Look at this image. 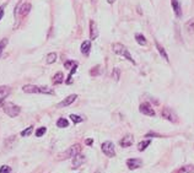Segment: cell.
I'll return each mask as SVG.
<instances>
[{
  "instance_id": "obj_1",
  "label": "cell",
  "mask_w": 194,
  "mask_h": 173,
  "mask_svg": "<svg viewBox=\"0 0 194 173\" xmlns=\"http://www.w3.org/2000/svg\"><path fill=\"white\" fill-rule=\"evenodd\" d=\"M22 91L26 92V94H43V95H52V96L55 94L54 90L48 86H36V85H25L22 87Z\"/></svg>"
},
{
  "instance_id": "obj_2",
  "label": "cell",
  "mask_w": 194,
  "mask_h": 173,
  "mask_svg": "<svg viewBox=\"0 0 194 173\" xmlns=\"http://www.w3.org/2000/svg\"><path fill=\"white\" fill-rule=\"evenodd\" d=\"M112 49H113V52L115 53V54L124 57L127 60H129L132 64H134V65H135V60L133 59L132 54L129 53V50H128V48H127L125 46H123L122 43H113V44H112Z\"/></svg>"
},
{
  "instance_id": "obj_3",
  "label": "cell",
  "mask_w": 194,
  "mask_h": 173,
  "mask_svg": "<svg viewBox=\"0 0 194 173\" xmlns=\"http://www.w3.org/2000/svg\"><path fill=\"white\" fill-rule=\"evenodd\" d=\"M80 151H81V146L79 145V144H75V145H73V146H70V148L67 150V151H64L63 154H60L59 156V158L60 160H65V158H69V157H74L75 155H77V154H80Z\"/></svg>"
},
{
  "instance_id": "obj_4",
  "label": "cell",
  "mask_w": 194,
  "mask_h": 173,
  "mask_svg": "<svg viewBox=\"0 0 194 173\" xmlns=\"http://www.w3.org/2000/svg\"><path fill=\"white\" fill-rule=\"evenodd\" d=\"M3 108H4V112H5L9 117H11V118H15V117L19 115V113L21 112V108L19 107V106H16V104H14V103H11V102L5 103Z\"/></svg>"
},
{
  "instance_id": "obj_5",
  "label": "cell",
  "mask_w": 194,
  "mask_h": 173,
  "mask_svg": "<svg viewBox=\"0 0 194 173\" xmlns=\"http://www.w3.org/2000/svg\"><path fill=\"white\" fill-rule=\"evenodd\" d=\"M101 149H102V152L105 154L107 157H114L115 156V148H114V144L112 141L103 142L102 146H101Z\"/></svg>"
},
{
  "instance_id": "obj_6",
  "label": "cell",
  "mask_w": 194,
  "mask_h": 173,
  "mask_svg": "<svg viewBox=\"0 0 194 173\" xmlns=\"http://www.w3.org/2000/svg\"><path fill=\"white\" fill-rule=\"evenodd\" d=\"M161 115L166 119V121H169V122H171V123H176V122L178 121V117H177V114L175 113V111L171 109V108H169V107H163V109H162V112H161Z\"/></svg>"
},
{
  "instance_id": "obj_7",
  "label": "cell",
  "mask_w": 194,
  "mask_h": 173,
  "mask_svg": "<svg viewBox=\"0 0 194 173\" xmlns=\"http://www.w3.org/2000/svg\"><path fill=\"white\" fill-rule=\"evenodd\" d=\"M139 111L143 113V114L149 115V117H155V114H156V113H155V111H154V108L151 107V104L148 103V102L141 103L140 107H139Z\"/></svg>"
},
{
  "instance_id": "obj_8",
  "label": "cell",
  "mask_w": 194,
  "mask_h": 173,
  "mask_svg": "<svg viewBox=\"0 0 194 173\" xmlns=\"http://www.w3.org/2000/svg\"><path fill=\"white\" fill-rule=\"evenodd\" d=\"M77 98V95H75V94H73V95H70V96H68V97H65L61 102H59L58 104H57V107L58 108H64V107H68V106H70L75 100Z\"/></svg>"
},
{
  "instance_id": "obj_9",
  "label": "cell",
  "mask_w": 194,
  "mask_h": 173,
  "mask_svg": "<svg viewBox=\"0 0 194 173\" xmlns=\"http://www.w3.org/2000/svg\"><path fill=\"white\" fill-rule=\"evenodd\" d=\"M141 165H143V161H141L140 158H129L127 160V166L129 169H136L139 167H141Z\"/></svg>"
},
{
  "instance_id": "obj_10",
  "label": "cell",
  "mask_w": 194,
  "mask_h": 173,
  "mask_svg": "<svg viewBox=\"0 0 194 173\" xmlns=\"http://www.w3.org/2000/svg\"><path fill=\"white\" fill-rule=\"evenodd\" d=\"M97 37H98L97 23L94 20H91V21H90V39H91V41H95Z\"/></svg>"
},
{
  "instance_id": "obj_11",
  "label": "cell",
  "mask_w": 194,
  "mask_h": 173,
  "mask_svg": "<svg viewBox=\"0 0 194 173\" xmlns=\"http://www.w3.org/2000/svg\"><path fill=\"white\" fill-rule=\"evenodd\" d=\"M85 161H86V157H85L84 155H81V154L75 155V156H74V158H73V168H77V167H80Z\"/></svg>"
},
{
  "instance_id": "obj_12",
  "label": "cell",
  "mask_w": 194,
  "mask_h": 173,
  "mask_svg": "<svg viewBox=\"0 0 194 173\" xmlns=\"http://www.w3.org/2000/svg\"><path fill=\"white\" fill-rule=\"evenodd\" d=\"M134 142V138L133 135H125L121 141H119V145L122 148H129V146H132Z\"/></svg>"
},
{
  "instance_id": "obj_13",
  "label": "cell",
  "mask_w": 194,
  "mask_h": 173,
  "mask_svg": "<svg viewBox=\"0 0 194 173\" xmlns=\"http://www.w3.org/2000/svg\"><path fill=\"white\" fill-rule=\"evenodd\" d=\"M171 4H172V7H173V11L178 19L182 17V9H181V5L178 3V0H171Z\"/></svg>"
},
{
  "instance_id": "obj_14",
  "label": "cell",
  "mask_w": 194,
  "mask_h": 173,
  "mask_svg": "<svg viewBox=\"0 0 194 173\" xmlns=\"http://www.w3.org/2000/svg\"><path fill=\"white\" fill-rule=\"evenodd\" d=\"M9 94H10V87H7V86H0V104L5 101V98L7 97Z\"/></svg>"
},
{
  "instance_id": "obj_15",
  "label": "cell",
  "mask_w": 194,
  "mask_h": 173,
  "mask_svg": "<svg viewBox=\"0 0 194 173\" xmlns=\"http://www.w3.org/2000/svg\"><path fill=\"white\" fill-rule=\"evenodd\" d=\"M80 49H81V53H82V54L87 57V55L90 54V52H91V42H90V41H84Z\"/></svg>"
},
{
  "instance_id": "obj_16",
  "label": "cell",
  "mask_w": 194,
  "mask_h": 173,
  "mask_svg": "<svg viewBox=\"0 0 194 173\" xmlns=\"http://www.w3.org/2000/svg\"><path fill=\"white\" fill-rule=\"evenodd\" d=\"M184 28H186V32H187L188 34H193V33H194V17L190 19V20H188V21L186 22Z\"/></svg>"
},
{
  "instance_id": "obj_17",
  "label": "cell",
  "mask_w": 194,
  "mask_h": 173,
  "mask_svg": "<svg viewBox=\"0 0 194 173\" xmlns=\"http://www.w3.org/2000/svg\"><path fill=\"white\" fill-rule=\"evenodd\" d=\"M31 4L30 3H25L21 7H20V15L21 16H26V15H28V12L31 11Z\"/></svg>"
},
{
  "instance_id": "obj_18",
  "label": "cell",
  "mask_w": 194,
  "mask_h": 173,
  "mask_svg": "<svg viewBox=\"0 0 194 173\" xmlns=\"http://www.w3.org/2000/svg\"><path fill=\"white\" fill-rule=\"evenodd\" d=\"M155 44H156V48H157V50H159V53L161 54V57L166 60V61H169V55H167V53H166V50H165V48L157 42V41H155Z\"/></svg>"
},
{
  "instance_id": "obj_19",
  "label": "cell",
  "mask_w": 194,
  "mask_h": 173,
  "mask_svg": "<svg viewBox=\"0 0 194 173\" xmlns=\"http://www.w3.org/2000/svg\"><path fill=\"white\" fill-rule=\"evenodd\" d=\"M177 173H194V165H186V166H182Z\"/></svg>"
},
{
  "instance_id": "obj_20",
  "label": "cell",
  "mask_w": 194,
  "mask_h": 173,
  "mask_svg": "<svg viewBox=\"0 0 194 173\" xmlns=\"http://www.w3.org/2000/svg\"><path fill=\"white\" fill-rule=\"evenodd\" d=\"M135 41H136L140 46H146V44H148L146 38L144 37V34H141V33H136V34H135Z\"/></svg>"
},
{
  "instance_id": "obj_21",
  "label": "cell",
  "mask_w": 194,
  "mask_h": 173,
  "mask_svg": "<svg viewBox=\"0 0 194 173\" xmlns=\"http://www.w3.org/2000/svg\"><path fill=\"white\" fill-rule=\"evenodd\" d=\"M64 81V75H63V73H57L55 75H54V77H53V84L54 85H60L61 82Z\"/></svg>"
},
{
  "instance_id": "obj_22",
  "label": "cell",
  "mask_w": 194,
  "mask_h": 173,
  "mask_svg": "<svg viewBox=\"0 0 194 173\" xmlns=\"http://www.w3.org/2000/svg\"><path fill=\"white\" fill-rule=\"evenodd\" d=\"M57 127L58 128H68L69 127L68 119H65V118H59L58 122H57Z\"/></svg>"
},
{
  "instance_id": "obj_23",
  "label": "cell",
  "mask_w": 194,
  "mask_h": 173,
  "mask_svg": "<svg viewBox=\"0 0 194 173\" xmlns=\"http://www.w3.org/2000/svg\"><path fill=\"white\" fill-rule=\"evenodd\" d=\"M150 144H151L150 140H145V141L139 142V145H138V150H139V151H144V150H146L148 146H149Z\"/></svg>"
},
{
  "instance_id": "obj_24",
  "label": "cell",
  "mask_w": 194,
  "mask_h": 173,
  "mask_svg": "<svg viewBox=\"0 0 194 173\" xmlns=\"http://www.w3.org/2000/svg\"><path fill=\"white\" fill-rule=\"evenodd\" d=\"M77 70V64H75L74 66H73V68H71V70H70V74H69V76H68V79L65 80V82L67 84H71L73 81H71V77H73V75L75 74V71Z\"/></svg>"
},
{
  "instance_id": "obj_25",
  "label": "cell",
  "mask_w": 194,
  "mask_h": 173,
  "mask_svg": "<svg viewBox=\"0 0 194 173\" xmlns=\"http://www.w3.org/2000/svg\"><path fill=\"white\" fill-rule=\"evenodd\" d=\"M57 60V53H49L47 55V63L48 64H53Z\"/></svg>"
},
{
  "instance_id": "obj_26",
  "label": "cell",
  "mask_w": 194,
  "mask_h": 173,
  "mask_svg": "<svg viewBox=\"0 0 194 173\" xmlns=\"http://www.w3.org/2000/svg\"><path fill=\"white\" fill-rule=\"evenodd\" d=\"M112 77H113V80H115V81H118V80H119V77H121V70L118 68H114L113 69Z\"/></svg>"
},
{
  "instance_id": "obj_27",
  "label": "cell",
  "mask_w": 194,
  "mask_h": 173,
  "mask_svg": "<svg viewBox=\"0 0 194 173\" xmlns=\"http://www.w3.org/2000/svg\"><path fill=\"white\" fill-rule=\"evenodd\" d=\"M7 42H9V39H7V38H3L1 41H0V57H1V54H3V50L5 49V47H6Z\"/></svg>"
},
{
  "instance_id": "obj_28",
  "label": "cell",
  "mask_w": 194,
  "mask_h": 173,
  "mask_svg": "<svg viewBox=\"0 0 194 173\" xmlns=\"http://www.w3.org/2000/svg\"><path fill=\"white\" fill-rule=\"evenodd\" d=\"M100 74H101V66H94L91 71H90V75L91 76H97Z\"/></svg>"
},
{
  "instance_id": "obj_29",
  "label": "cell",
  "mask_w": 194,
  "mask_h": 173,
  "mask_svg": "<svg viewBox=\"0 0 194 173\" xmlns=\"http://www.w3.org/2000/svg\"><path fill=\"white\" fill-rule=\"evenodd\" d=\"M32 131H33V127L26 128L23 131H21V136H30L32 134Z\"/></svg>"
},
{
  "instance_id": "obj_30",
  "label": "cell",
  "mask_w": 194,
  "mask_h": 173,
  "mask_svg": "<svg viewBox=\"0 0 194 173\" xmlns=\"http://www.w3.org/2000/svg\"><path fill=\"white\" fill-rule=\"evenodd\" d=\"M70 119L75 123V124H77V123H81L82 122V118L81 117H79V115H76V114H70Z\"/></svg>"
},
{
  "instance_id": "obj_31",
  "label": "cell",
  "mask_w": 194,
  "mask_h": 173,
  "mask_svg": "<svg viewBox=\"0 0 194 173\" xmlns=\"http://www.w3.org/2000/svg\"><path fill=\"white\" fill-rule=\"evenodd\" d=\"M46 131H47V128H44V127H42V128H40V129H37V131H36V136H38V138L43 136V135L46 134Z\"/></svg>"
},
{
  "instance_id": "obj_32",
  "label": "cell",
  "mask_w": 194,
  "mask_h": 173,
  "mask_svg": "<svg viewBox=\"0 0 194 173\" xmlns=\"http://www.w3.org/2000/svg\"><path fill=\"white\" fill-rule=\"evenodd\" d=\"M75 64H77L76 61H73V60H68L64 63V66H65V69H71V66H74Z\"/></svg>"
},
{
  "instance_id": "obj_33",
  "label": "cell",
  "mask_w": 194,
  "mask_h": 173,
  "mask_svg": "<svg viewBox=\"0 0 194 173\" xmlns=\"http://www.w3.org/2000/svg\"><path fill=\"white\" fill-rule=\"evenodd\" d=\"M11 172V168L9 166H1L0 168V173H10Z\"/></svg>"
},
{
  "instance_id": "obj_34",
  "label": "cell",
  "mask_w": 194,
  "mask_h": 173,
  "mask_svg": "<svg viewBox=\"0 0 194 173\" xmlns=\"http://www.w3.org/2000/svg\"><path fill=\"white\" fill-rule=\"evenodd\" d=\"M145 136H148V138H160L161 135H159V134H154V133H149V134H146Z\"/></svg>"
},
{
  "instance_id": "obj_35",
  "label": "cell",
  "mask_w": 194,
  "mask_h": 173,
  "mask_svg": "<svg viewBox=\"0 0 194 173\" xmlns=\"http://www.w3.org/2000/svg\"><path fill=\"white\" fill-rule=\"evenodd\" d=\"M4 16V6H0V20Z\"/></svg>"
},
{
  "instance_id": "obj_36",
  "label": "cell",
  "mask_w": 194,
  "mask_h": 173,
  "mask_svg": "<svg viewBox=\"0 0 194 173\" xmlns=\"http://www.w3.org/2000/svg\"><path fill=\"white\" fill-rule=\"evenodd\" d=\"M85 142H86V145H92L94 140H92V139H86V140H85Z\"/></svg>"
},
{
  "instance_id": "obj_37",
  "label": "cell",
  "mask_w": 194,
  "mask_h": 173,
  "mask_svg": "<svg viewBox=\"0 0 194 173\" xmlns=\"http://www.w3.org/2000/svg\"><path fill=\"white\" fill-rule=\"evenodd\" d=\"M107 1H108V3H109V4H113V3H114V1H115V0H107Z\"/></svg>"
},
{
  "instance_id": "obj_38",
  "label": "cell",
  "mask_w": 194,
  "mask_h": 173,
  "mask_svg": "<svg viewBox=\"0 0 194 173\" xmlns=\"http://www.w3.org/2000/svg\"><path fill=\"white\" fill-rule=\"evenodd\" d=\"M92 1H95V0H92Z\"/></svg>"
}]
</instances>
